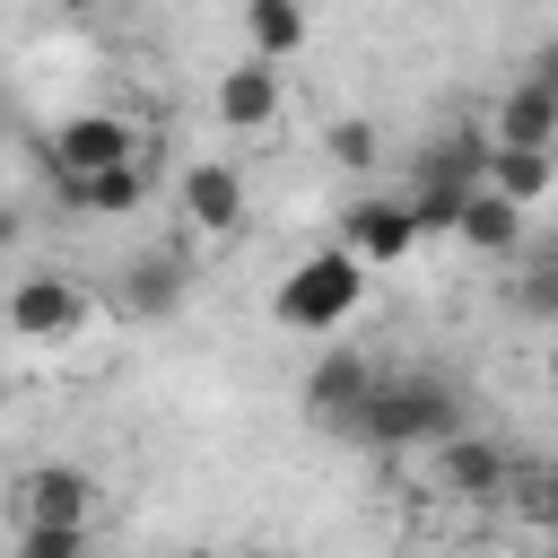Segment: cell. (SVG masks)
Listing matches in <instances>:
<instances>
[{"mask_svg": "<svg viewBox=\"0 0 558 558\" xmlns=\"http://www.w3.org/2000/svg\"><path fill=\"white\" fill-rule=\"evenodd\" d=\"M366 262L331 235V244H314L288 279H279V296H270V314H279V331H305V340H331V331H349V314L366 305Z\"/></svg>", "mask_w": 558, "mask_h": 558, "instance_id": "obj_1", "label": "cell"}, {"mask_svg": "<svg viewBox=\"0 0 558 558\" xmlns=\"http://www.w3.org/2000/svg\"><path fill=\"white\" fill-rule=\"evenodd\" d=\"M453 427H462V401L436 375H375V392L357 410V445H375V453H427Z\"/></svg>", "mask_w": 558, "mask_h": 558, "instance_id": "obj_2", "label": "cell"}, {"mask_svg": "<svg viewBox=\"0 0 558 558\" xmlns=\"http://www.w3.org/2000/svg\"><path fill=\"white\" fill-rule=\"evenodd\" d=\"M9 514H17V532H96L105 488L87 462H35L9 480Z\"/></svg>", "mask_w": 558, "mask_h": 558, "instance_id": "obj_3", "label": "cell"}, {"mask_svg": "<svg viewBox=\"0 0 558 558\" xmlns=\"http://www.w3.org/2000/svg\"><path fill=\"white\" fill-rule=\"evenodd\" d=\"M87 314H96V296H87V279H70V270H26V279L0 296V331H9L17 349H52V340H70Z\"/></svg>", "mask_w": 558, "mask_h": 558, "instance_id": "obj_4", "label": "cell"}, {"mask_svg": "<svg viewBox=\"0 0 558 558\" xmlns=\"http://www.w3.org/2000/svg\"><path fill=\"white\" fill-rule=\"evenodd\" d=\"M209 113H218V131H235V140L279 131V113H288V61H270V52H253V44H244V61H227V70H218Z\"/></svg>", "mask_w": 558, "mask_h": 558, "instance_id": "obj_5", "label": "cell"}, {"mask_svg": "<svg viewBox=\"0 0 558 558\" xmlns=\"http://www.w3.org/2000/svg\"><path fill=\"white\" fill-rule=\"evenodd\" d=\"M506 471H514V453H506L497 436L453 427L445 445H427V488L453 497V506H497V497H506Z\"/></svg>", "mask_w": 558, "mask_h": 558, "instance_id": "obj_6", "label": "cell"}, {"mask_svg": "<svg viewBox=\"0 0 558 558\" xmlns=\"http://www.w3.org/2000/svg\"><path fill=\"white\" fill-rule=\"evenodd\" d=\"M122 157H148V131L113 105H87L52 131V174H87V166H122Z\"/></svg>", "mask_w": 558, "mask_h": 558, "instance_id": "obj_7", "label": "cell"}, {"mask_svg": "<svg viewBox=\"0 0 558 558\" xmlns=\"http://www.w3.org/2000/svg\"><path fill=\"white\" fill-rule=\"evenodd\" d=\"M174 209H183V227H192V235L227 244V235L244 227V174H235L227 157H192V166L174 174Z\"/></svg>", "mask_w": 558, "mask_h": 558, "instance_id": "obj_8", "label": "cell"}, {"mask_svg": "<svg viewBox=\"0 0 558 558\" xmlns=\"http://www.w3.org/2000/svg\"><path fill=\"white\" fill-rule=\"evenodd\" d=\"M340 244H349L366 270H392V262H410V253L427 244V227H418L410 192H401V201H392V192H375V201H357V209L340 218Z\"/></svg>", "mask_w": 558, "mask_h": 558, "instance_id": "obj_9", "label": "cell"}, {"mask_svg": "<svg viewBox=\"0 0 558 558\" xmlns=\"http://www.w3.org/2000/svg\"><path fill=\"white\" fill-rule=\"evenodd\" d=\"M366 392H375L366 349H323V357H314V375H305V418H314L323 436H357Z\"/></svg>", "mask_w": 558, "mask_h": 558, "instance_id": "obj_10", "label": "cell"}, {"mask_svg": "<svg viewBox=\"0 0 558 558\" xmlns=\"http://www.w3.org/2000/svg\"><path fill=\"white\" fill-rule=\"evenodd\" d=\"M52 183H61V201H70L78 218H122V209H140V201H148V157L87 166V174H52Z\"/></svg>", "mask_w": 558, "mask_h": 558, "instance_id": "obj_11", "label": "cell"}, {"mask_svg": "<svg viewBox=\"0 0 558 558\" xmlns=\"http://www.w3.org/2000/svg\"><path fill=\"white\" fill-rule=\"evenodd\" d=\"M488 140H506V148H558V87H541V78L523 70V78L497 96Z\"/></svg>", "mask_w": 558, "mask_h": 558, "instance_id": "obj_12", "label": "cell"}, {"mask_svg": "<svg viewBox=\"0 0 558 558\" xmlns=\"http://www.w3.org/2000/svg\"><path fill=\"white\" fill-rule=\"evenodd\" d=\"M453 235H462L471 253H488V262H514V253H523V201H506V192L471 183V201H462Z\"/></svg>", "mask_w": 558, "mask_h": 558, "instance_id": "obj_13", "label": "cell"}, {"mask_svg": "<svg viewBox=\"0 0 558 558\" xmlns=\"http://www.w3.org/2000/svg\"><path fill=\"white\" fill-rule=\"evenodd\" d=\"M480 183L506 192V201H523V209H541L558 192V148H506V140H488V174Z\"/></svg>", "mask_w": 558, "mask_h": 558, "instance_id": "obj_14", "label": "cell"}, {"mask_svg": "<svg viewBox=\"0 0 558 558\" xmlns=\"http://www.w3.org/2000/svg\"><path fill=\"white\" fill-rule=\"evenodd\" d=\"M314 35V9L305 0H244V44L270 52V61H296Z\"/></svg>", "mask_w": 558, "mask_h": 558, "instance_id": "obj_15", "label": "cell"}, {"mask_svg": "<svg viewBox=\"0 0 558 558\" xmlns=\"http://www.w3.org/2000/svg\"><path fill=\"white\" fill-rule=\"evenodd\" d=\"M122 305H131L140 323L174 314V305H183V262H174V253H148V262H131V270H122Z\"/></svg>", "mask_w": 558, "mask_h": 558, "instance_id": "obj_16", "label": "cell"}, {"mask_svg": "<svg viewBox=\"0 0 558 558\" xmlns=\"http://www.w3.org/2000/svg\"><path fill=\"white\" fill-rule=\"evenodd\" d=\"M497 506H506L514 523H532V532H558V462H514Z\"/></svg>", "mask_w": 558, "mask_h": 558, "instance_id": "obj_17", "label": "cell"}, {"mask_svg": "<svg viewBox=\"0 0 558 558\" xmlns=\"http://www.w3.org/2000/svg\"><path fill=\"white\" fill-rule=\"evenodd\" d=\"M323 148H331V166H357V174H366V166L384 157V131H375L366 113H349V122H331V131H323Z\"/></svg>", "mask_w": 558, "mask_h": 558, "instance_id": "obj_18", "label": "cell"}, {"mask_svg": "<svg viewBox=\"0 0 558 558\" xmlns=\"http://www.w3.org/2000/svg\"><path fill=\"white\" fill-rule=\"evenodd\" d=\"M514 305H523L532 323H558V253H532V262H523V288H514Z\"/></svg>", "mask_w": 558, "mask_h": 558, "instance_id": "obj_19", "label": "cell"}, {"mask_svg": "<svg viewBox=\"0 0 558 558\" xmlns=\"http://www.w3.org/2000/svg\"><path fill=\"white\" fill-rule=\"evenodd\" d=\"M87 541H96V532H17V549H26V558H78Z\"/></svg>", "mask_w": 558, "mask_h": 558, "instance_id": "obj_20", "label": "cell"}, {"mask_svg": "<svg viewBox=\"0 0 558 558\" xmlns=\"http://www.w3.org/2000/svg\"><path fill=\"white\" fill-rule=\"evenodd\" d=\"M532 78H541V87H558V35H541V44H532Z\"/></svg>", "mask_w": 558, "mask_h": 558, "instance_id": "obj_21", "label": "cell"}, {"mask_svg": "<svg viewBox=\"0 0 558 558\" xmlns=\"http://www.w3.org/2000/svg\"><path fill=\"white\" fill-rule=\"evenodd\" d=\"M549 366H558V323H549Z\"/></svg>", "mask_w": 558, "mask_h": 558, "instance_id": "obj_22", "label": "cell"}]
</instances>
